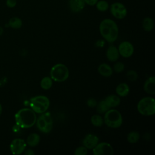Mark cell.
<instances>
[{"label":"cell","instance_id":"obj_1","mask_svg":"<svg viewBox=\"0 0 155 155\" xmlns=\"http://www.w3.org/2000/svg\"><path fill=\"white\" fill-rule=\"evenodd\" d=\"M99 32L103 38L109 43L116 41L119 35V28L116 22L111 19H103L99 27Z\"/></svg>","mask_w":155,"mask_h":155},{"label":"cell","instance_id":"obj_2","mask_svg":"<svg viewBox=\"0 0 155 155\" xmlns=\"http://www.w3.org/2000/svg\"><path fill=\"white\" fill-rule=\"evenodd\" d=\"M36 119V113L29 108L20 109L15 114L16 124L21 128L32 127L35 124Z\"/></svg>","mask_w":155,"mask_h":155},{"label":"cell","instance_id":"obj_3","mask_svg":"<svg viewBox=\"0 0 155 155\" xmlns=\"http://www.w3.org/2000/svg\"><path fill=\"white\" fill-rule=\"evenodd\" d=\"M104 122L106 125L111 128L120 127L123 122V118L121 113L115 109H110L104 113Z\"/></svg>","mask_w":155,"mask_h":155},{"label":"cell","instance_id":"obj_4","mask_svg":"<svg viewBox=\"0 0 155 155\" xmlns=\"http://www.w3.org/2000/svg\"><path fill=\"white\" fill-rule=\"evenodd\" d=\"M49 99L44 95H39L30 99L31 108L38 114H42L47 111L50 107Z\"/></svg>","mask_w":155,"mask_h":155},{"label":"cell","instance_id":"obj_5","mask_svg":"<svg viewBox=\"0 0 155 155\" xmlns=\"http://www.w3.org/2000/svg\"><path fill=\"white\" fill-rule=\"evenodd\" d=\"M50 77L55 82H64L69 77V70L63 64H56L51 67L50 71Z\"/></svg>","mask_w":155,"mask_h":155},{"label":"cell","instance_id":"obj_6","mask_svg":"<svg viewBox=\"0 0 155 155\" xmlns=\"http://www.w3.org/2000/svg\"><path fill=\"white\" fill-rule=\"evenodd\" d=\"M138 112L143 116H153L155 113V100L151 97H145L137 103Z\"/></svg>","mask_w":155,"mask_h":155},{"label":"cell","instance_id":"obj_7","mask_svg":"<svg viewBox=\"0 0 155 155\" xmlns=\"http://www.w3.org/2000/svg\"><path fill=\"white\" fill-rule=\"evenodd\" d=\"M36 125L37 128L43 133H50L53 127V120L49 112H44L36 119Z\"/></svg>","mask_w":155,"mask_h":155},{"label":"cell","instance_id":"obj_8","mask_svg":"<svg viewBox=\"0 0 155 155\" xmlns=\"http://www.w3.org/2000/svg\"><path fill=\"white\" fill-rule=\"evenodd\" d=\"M109 8L112 16L117 19H122L127 15V7L120 2H113Z\"/></svg>","mask_w":155,"mask_h":155},{"label":"cell","instance_id":"obj_9","mask_svg":"<svg viewBox=\"0 0 155 155\" xmlns=\"http://www.w3.org/2000/svg\"><path fill=\"white\" fill-rule=\"evenodd\" d=\"M92 150L94 155H113L114 154L113 147L108 142L98 143Z\"/></svg>","mask_w":155,"mask_h":155},{"label":"cell","instance_id":"obj_10","mask_svg":"<svg viewBox=\"0 0 155 155\" xmlns=\"http://www.w3.org/2000/svg\"><path fill=\"white\" fill-rule=\"evenodd\" d=\"M27 143L25 141L21 138H16L13 139L10 145V150L11 153L15 155L22 154L25 150Z\"/></svg>","mask_w":155,"mask_h":155},{"label":"cell","instance_id":"obj_11","mask_svg":"<svg viewBox=\"0 0 155 155\" xmlns=\"http://www.w3.org/2000/svg\"><path fill=\"white\" fill-rule=\"evenodd\" d=\"M117 49L119 54L125 58L131 57L134 53V47L129 41L122 42L119 44Z\"/></svg>","mask_w":155,"mask_h":155},{"label":"cell","instance_id":"obj_12","mask_svg":"<svg viewBox=\"0 0 155 155\" xmlns=\"http://www.w3.org/2000/svg\"><path fill=\"white\" fill-rule=\"evenodd\" d=\"M99 143V137L93 134H87L82 140V144L87 149H93Z\"/></svg>","mask_w":155,"mask_h":155},{"label":"cell","instance_id":"obj_13","mask_svg":"<svg viewBox=\"0 0 155 155\" xmlns=\"http://www.w3.org/2000/svg\"><path fill=\"white\" fill-rule=\"evenodd\" d=\"M68 5L72 12L79 13L84 10L86 4L84 0H68Z\"/></svg>","mask_w":155,"mask_h":155},{"label":"cell","instance_id":"obj_14","mask_svg":"<svg viewBox=\"0 0 155 155\" xmlns=\"http://www.w3.org/2000/svg\"><path fill=\"white\" fill-rule=\"evenodd\" d=\"M143 90L149 94L154 95L155 94V77L154 76H150L145 81Z\"/></svg>","mask_w":155,"mask_h":155},{"label":"cell","instance_id":"obj_15","mask_svg":"<svg viewBox=\"0 0 155 155\" xmlns=\"http://www.w3.org/2000/svg\"><path fill=\"white\" fill-rule=\"evenodd\" d=\"M119 53L117 48L114 45H110L107 50L106 56L110 62H116L119 58Z\"/></svg>","mask_w":155,"mask_h":155},{"label":"cell","instance_id":"obj_16","mask_svg":"<svg viewBox=\"0 0 155 155\" xmlns=\"http://www.w3.org/2000/svg\"><path fill=\"white\" fill-rule=\"evenodd\" d=\"M98 73L104 77H110L113 74V69L107 64L102 63L97 68Z\"/></svg>","mask_w":155,"mask_h":155},{"label":"cell","instance_id":"obj_17","mask_svg":"<svg viewBox=\"0 0 155 155\" xmlns=\"http://www.w3.org/2000/svg\"><path fill=\"white\" fill-rule=\"evenodd\" d=\"M104 101L110 108H114L118 106L120 103V97L115 94H110L107 96Z\"/></svg>","mask_w":155,"mask_h":155},{"label":"cell","instance_id":"obj_18","mask_svg":"<svg viewBox=\"0 0 155 155\" xmlns=\"http://www.w3.org/2000/svg\"><path fill=\"white\" fill-rule=\"evenodd\" d=\"M130 92V87L126 83L119 84L116 88V93L119 97H125Z\"/></svg>","mask_w":155,"mask_h":155},{"label":"cell","instance_id":"obj_19","mask_svg":"<svg viewBox=\"0 0 155 155\" xmlns=\"http://www.w3.org/2000/svg\"><path fill=\"white\" fill-rule=\"evenodd\" d=\"M40 136L38 134L33 133L28 136L26 140V143L30 147H35L37 146L40 142Z\"/></svg>","mask_w":155,"mask_h":155},{"label":"cell","instance_id":"obj_20","mask_svg":"<svg viewBox=\"0 0 155 155\" xmlns=\"http://www.w3.org/2000/svg\"><path fill=\"white\" fill-rule=\"evenodd\" d=\"M8 25L12 28L19 29L21 28L22 25V21L20 18L17 16H14L11 18L9 19Z\"/></svg>","mask_w":155,"mask_h":155},{"label":"cell","instance_id":"obj_21","mask_svg":"<svg viewBox=\"0 0 155 155\" xmlns=\"http://www.w3.org/2000/svg\"><path fill=\"white\" fill-rule=\"evenodd\" d=\"M143 30L146 31H151L154 28L153 19L150 17H145L143 18L142 23Z\"/></svg>","mask_w":155,"mask_h":155},{"label":"cell","instance_id":"obj_22","mask_svg":"<svg viewBox=\"0 0 155 155\" xmlns=\"http://www.w3.org/2000/svg\"><path fill=\"white\" fill-rule=\"evenodd\" d=\"M41 87L45 90H49L53 85V80L49 76L44 77L40 82Z\"/></svg>","mask_w":155,"mask_h":155},{"label":"cell","instance_id":"obj_23","mask_svg":"<svg viewBox=\"0 0 155 155\" xmlns=\"http://www.w3.org/2000/svg\"><path fill=\"white\" fill-rule=\"evenodd\" d=\"M127 141L131 143H137L140 139V134L136 131H130L127 137Z\"/></svg>","mask_w":155,"mask_h":155},{"label":"cell","instance_id":"obj_24","mask_svg":"<svg viewBox=\"0 0 155 155\" xmlns=\"http://www.w3.org/2000/svg\"><path fill=\"white\" fill-rule=\"evenodd\" d=\"M96 110L100 114H104L105 112H107L108 110H110L111 108L107 105V104L105 102V101L104 100L101 101L99 102L96 105Z\"/></svg>","mask_w":155,"mask_h":155},{"label":"cell","instance_id":"obj_25","mask_svg":"<svg viewBox=\"0 0 155 155\" xmlns=\"http://www.w3.org/2000/svg\"><path fill=\"white\" fill-rule=\"evenodd\" d=\"M96 9L101 12H106L109 8V4L108 2L105 0H100L97 2L96 4Z\"/></svg>","mask_w":155,"mask_h":155},{"label":"cell","instance_id":"obj_26","mask_svg":"<svg viewBox=\"0 0 155 155\" xmlns=\"http://www.w3.org/2000/svg\"><path fill=\"white\" fill-rule=\"evenodd\" d=\"M90 121L92 125H93L94 127H101L104 123L103 118L102 117V116L98 114L93 115L91 117Z\"/></svg>","mask_w":155,"mask_h":155},{"label":"cell","instance_id":"obj_27","mask_svg":"<svg viewBox=\"0 0 155 155\" xmlns=\"http://www.w3.org/2000/svg\"><path fill=\"white\" fill-rule=\"evenodd\" d=\"M126 76L130 81L133 82V81H135L137 79L138 74L136 71L133 70H128L127 72Z\"/></svg>","mask_w":155,"mask_h":155},{"label":"cell","instance_id":"obj_28","mask_svg":"<svg viewBox=\"0 0 155 155\" xmlns=\"http://www.w3.org/2000/svg\"><path fill=\"white\" fill-rule=\"evenodd\" d=\"M124 68H125V65L121 62H116V64H114L113 66V70L117 73H120L122 72L124 70Z\"/></svg>","mask_w":155,"mask_h":155},{"label":"cell","instance_id":"obj_29","mask_svg":"<svg viewBox=\"0 0 155 155\" xmlns=\"http://www.w3.org/2000/svg\"><path fill=\"white\" fill-rule=\"evenodd\" d=\"M87 153H88L87 148L83 145V146H80L76 148V150H74V154L75 155H86Z\"/></svg>","mask_w":155,"mask_h":155},{"label":"cell","instance_id":"obj_30","mask_svg":"<svg viewBox=\"0 0 155 155\" xmlns=\"http://www.w3.org/2000/svg\"><path fill=\"white\" fill-rule=\"evenodd\" d=\"M17 4V0H6L5 5L10 8H13L16 7Z\"/></svg>","mask_w":155,"mask_h":155},{"label":"cell","instance_id":"obj_31","mask_svg":"<svg viewBox=\"0 0 155 155\" xmlns=\"http://www.w3.org/2000/svg\"><path fill=\"white\" fill-rule=\"evenodd\" d=\"M97 102V101L94 98H90L87 101V105L90 108H94L96 106Z\"/></svg>","mask_w":155,"mask_h":155},{"label":"cell","instance_id":"obj_32","mask_svg":"<svg viewBox=\"0 0 155 155\" xmlns=\"http://www.w3.org/2000/svg\"><path fill=\"white\" fill-rule=\"evenodd\" d=\"M85 2V4L90 5V6H93L95 5L98 0H84Z\"/></svg>","mask_w":155,"mask_h":155},{"label":"cell","instance_id":"obj_33","mask_svg":"<svg viewBox=\"0 0 155 155\" xmlns=\"http://www.w3.org/2000/svg\"><path fill=\"white\" fill-rule=\"evenodd\" d=\"M24 154H26V155H34L35 154V152L32 150L28 149V150H26L24 152Z\"/></svg>","mask_w":155,"mask_h":155},{"label":"cell","instance_id":"obj_34","mask_svg":"<svg viewBox=\"0 0 155 155\" xmlns=\"http://www.w3.org/2000/svg\"><path fill=\"white\" fill-rule=\"evenodd\" d=\"M3 32H4V30H3V28H2L1 26H0V36L2 35Z\"/></svg>","mask_w":155,"mask_h":155},{"label":"cell","instance_id":"obj_35","mask_svg":"<svg viewBox=\"0 0 155 155\" xmlns=\"http://www.w3.org/2000/svg\"><path fill=\"white\" fill-rule=\"evenodd\" d=\"M2 107L1 104H0V116H1V114H2Z\"/></svg>","mask_w":155,"mask_h":155}]
</instances>
